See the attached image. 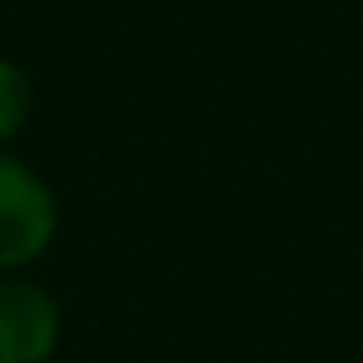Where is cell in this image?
Listing matches in <instances>:
<instances>
[{
	"mask_svg": "<svg viewBox=\"0 0 363 363\" xmlns=\"http://www.w3.org/2000/svg\"><path fill=\"white\" fill-rule=\"evenodd\" d=\"M65 343V303L30 274L0 279V363H50Z\"/></svg>",
	"mask_w": 363,
	"mask_h": 363,
	"instance_id": "2",
	"label": "cell"
},
{
	"mask_svg": "<svg viewBox=\"0 0 363 363\" xmlns=\"http://www.w3.org/2000/svg\"><path fill=\"white\" fill-rule=\"evenodd\" d=\"M35 105H40V90H35L30 65L0 50V150H11L30 130Z\"/></svg>",
	"mask_w": 363,
	"mask_h": 363,
	"instance_id": "3",
	"label": "cell"
},
{
	"mask_svg": "<svg viewBox=\"0 0 363 363\" xmlns=\"http://www.w3.org/2000/svg\"><path fill=\"white\" fill-rule=\"evenodd\" d=\"M60 239V194L55 184L21 160L0 150V279L30 274Z\"/></svg>",
	"mask_w": 363,
	"mask_h": 363,
	"instance_id": "1",
	"label": "cell"
}]
</instances>
